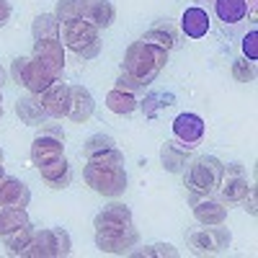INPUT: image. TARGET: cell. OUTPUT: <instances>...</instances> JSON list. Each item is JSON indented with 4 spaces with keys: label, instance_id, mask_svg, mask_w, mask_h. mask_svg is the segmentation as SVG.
Wrapping results in <instances>:
<instances>
[{
    "label": "cell",
    "instance_id": "7a4b0ae2",
    "mask_svg": "<svg viewBox=\"0 0 258 258\" xmlns=\"http://www.w3.org/2000/svg\"><path fill=\"white\" fill-rule=\"evenodd\" d=\"M225 176V163L214 155H199L194 158L186 170H183V181H186V191L197 194V197H207L214 194L222 183Z\"/></svg>",
    "mask_w": 258,
    "mask_h": 258
},
{
    "label": "cell",
    "instance_id": "9c48e42d",
    "mask_svg": "<svg viewBox=\"0 0 258 258\" xmlns=\"http://www.w3.org/2000/svg\"><path fill=\"white\" fill-rule=\"evenodd\" d=\"M140 243V232L135 225H129L116 232H96V248L101 253H111V255H124Z\"/></svg>",
    "mask_w": 258,
    "mask_h": 258
},
{
    "label": "cell",
    "instance_id": "9a60e30c",
    "mask_svg": "<svg viewBox=\"0 0 258 258\" xmlns=\"http://www.w3.org/2000/svg\"><path fill=\"white\" fill-rule=\"evenodd\" d=\"M253 188H255V186L248 183V178H245L243 173H225L217 191H220V199H222L225 204H243Z\"/></svg>",
    "mask_w": 258,
    "mask_h": 258
},
{
    "label": "cell",
    "instance_id": "f546056e",
    "mask_svg": "<svg viewBox=\"0 0 258 258\" xmlns=\"http://www.w3.org/2000/svg\"><path fill=\"white\" fill-rule=\"evenodd\" d=\"M132 255H140V258H176L178 250L170 245V243H155V245H145L142 250H129Z\"/></svg>",
    "mask_w": 258,
    "mask_h": 258
},
{
    "label": "cell",
    "instance_id": "277c9868",
    "mask_svg": "<svg viewBox=\"0 0 258 258\" xmlns=\"http://www.w3.org/2000/svg\"><path fill=\"white\" fill-rule=\"evenodd\" d=\"M70 232L62 227H39L31 235V243L24 248V258H64L70 255Z\"/></svg>",
    "mask_w": 258,
    "mask_h": 258
},
{
    "label": "cell",
    "instance_id": "8d00e7d4",
    "mask_svg": "<svg viewBox=\"0 0 258 258\" xmlns=\"http://www.w3.org/2000/svg\"><path fill=\"white\" fill-rule=\"evenodd\" d=\"M11 3H8V0H0V29H3L6 24H8V18H11Z\"/></svg>",
    "mask_w": 258,
    "mask_h": 258
},
{
    "label": "cell",
    "instance_id": "83f0119b",
    "mask_svg": "<svg viewBox=\"0 0 258 258\" xmlns=\"http://www.w3.org/2000/svg\"><path fill=\"white\" fill-rule=\"evenodd\" d=\"M34 230H36V227L29 222V225H24V227H18V230H13V232L3 235V243H6L8 253H11V255H21V253H24V248L31 243Z\"/></svg>",
    "mask_w": 258,
    "mask_h": 258
},
{
    "label": "cell",
    "instance_id": "836d02e7",
    "mask_svg": "<svg viewBox=\"0 0 258 258\" xmlns=\"http://www.w3.org/2000/svg\"><path fill=\"white\" fill-rule=\"evenodd\" d=\"M232 75H235V80H240V83H253V80H255V68H253V62H248L245 57H243V59H235Z\"/></svg>",
    "mask_w": 258,
    "mask_h": 258
},
{
    "label": "cell",
    "instance_id": "4fadbf2b",
    "mask_svg": "<svg viewBox=\"0 0 258 258\" xmlns=\"http://www.w3.org/2000/svg\"><path fill=\"white\" fill-rule=\"evenodd\" d=\"M31 57H36L44 68H49L57 78H62V70H64V44L59 39H39V41H34Z\"/></svg>",
    "mask_w": 258,
    "mask_h": 258
},
{
    "label": "cell",
    "instance_id": "6da1fadb",
    "mask_svg": "<svg viewBox=\"0 0 258 258\" xmlns=\"http://www.w3.org/2000/svg\"><path fill=\"white\" fill-rule=\"evenodd\" d=\"M168 62V52L155 47V44H147V41H135L129 44V49L124 52V62H121V73L132 75L135 80H140L145 88L158 78V73L165 68Z\"/></svg>",
    "mask_w": 258,
    "mask_h": 258
},
{
    "label": "cell",
    "instance_id": "7402d4cb",
    "mask_svg": "<svg viewBox=\"0 0 258 258\" xmlns=\"http://www.w3.org/2000/svg\"><path fill=\"white\" fill-rule=\"evenodd\" d=\"M248 0H214V16H217L225 26H238L240 21L248 18Z\"/></svg>",
    "mask_w": 258,
    "mask_h": 258
},
{
    "label": "cell",
    "instance_id": "8992f818",
    "mask_svg": "<svg viewBox=\"0 0 258 258\" xmlns=\"http://www.w3.org/2000/svg\"><path fill=\"white\" fill-rule=\"evenodd\" d=\"M11 73H13V80H16L18 85H24L31 96L44 93L54 80H59V78H57L49 68H44V64H41L36 57H16Z\"/></svg>",
    "mask_w": 258,
    "mask_h": 258
},
{
    "label": "cell",
    "instance_id": "8fae6325",
    "mask_svg": "<svg viewBox=\"0 0 258 258\" xmlns=\"http://www.w3.org/2000/svg\"><path fill=\"white\" fill-rule=\"evenodd\" d=\"M129 225H132V209L121 202H111L109 207H103L93 220L96 232H116Z\"/></svg>",
    "mask_w": 258,
    "mask_h": 258
},
{
    "label": "cell",
    "instance_id": "d590c367",
    "mask_svg": "<svg viewBox=\"0 0 258 258\" xmlns=\"http://www.w3.org/2000/svg\"><path fill=\"white\" fill-rule=\"evenodd\" d=\"M116 91H124V93H132V96H137V93H142L145 91V85L140 83V80H135L132 75H126V73H121L119 78H116V85H114Z\"/></svg>",
    "mask_w": 258,
    "mask_h": 258
},
{
    "label": "cell",
    "instance_id": "30bf717a",
    "mask_svg": "<svg viewBox=\"0 0 258 258\" xmlns=\"http://www.w3.org/2000/svg\"><path fill=\"white\" fill-rule=\"evenodd\" d=\"M188 204L194 209V217L199 225H225L227 220V207L222 199H214L212 194L207 197H197V194H188Z\"/></svg>",
    "mask_w": 258,
    "mask_h": 258
},
{
    "label": "cell",
    "instance_id": "ba28073f",
    "mask_svg": "<svg viewBox=\"0 0 258 258\" xmlns=\"http://www.w3.org/2000/svg\"><path fill=\"white\" fill-rule=\"evenodd\" d=\"M232 232L222 225H204L202 230H194L188 235V245L197 255H212V253H222L230 248Z\"/></svg>",
    "mask_w": 258,
    "mask_h": 258
},
{
    "label": "cell",
    "instance_id": "3957f363",
    "mask_svg": "<svg viewBox=\"0 0 258 258\" xmlns=\"http://www.w3.org/2000/svg\"><path fill=\"white\" fill-rule=\"evenodd\" d=\"M59 41L73 49L80 59H93L101 52V34L98 26L85 18H73L59 24Z\"/></svg>",
    "mask_w": 258,
    "mask_h": 258
},
{
    "label": "cell",
    "instance_id": "52a82bcc",
    "mask_svg": "<svg viewBox=\"0 0 258 258\" xmlns=\"http://www.w3.org/2000/svg\"><path fill=\"white\" fill-rule=\"evenodd\" d=\"M64 155V132H62V126L57 124H41L39 126V132L31 142V163L39 168V165H44L49 160H57Z\"/></svg>",
    "mask_w": 258,
    "mask_h": 258
},
{
    "label": "cell",
    "instance_id": "4dcf8cb0",
    "mask_svg": "<svg viewBox=\"0 0 258 258\" xmlns=\"http://www.w3.org/2000/svg\"><path fill=\"white\" fill-rule=\"evenodd\" d=\"M111 147H116V142L109 135H93V137H88V142L83 145V153H85V158H91V155L106 153V150H111Z\"/></svg>",
    "mask_w": 258,
    "mask_h": 258
},
{
    "label": "cell",
    "instance_id": "4316f807",
    "mask_svg": "<svg viewBox=\"0 0 258 258\" xmlns=\"http://www.w3.org/2000/svg\"><path fill=\"white\" fill-rule=\"evenodd\" d=\"M31 34H34V41L39 39H59V21L54 13H41L34 18L31 24Z\"/></svg>",
    "mask_w": 258,
    "mask_h": 258
},
{
    "label": "cell",
    "instance_id": "d6a6232c",
    "mask_svg": "<svg viewBox=\"0 0 258 258\" xmlns=\"http://www.w3.org/2000/svg\"><path fill=\"white\" fill-rule=\"evenodd\" d=\"M85 163H93V165H124V153L119 147H111V150H106V153L85 158Z\"/></svg>",
    "mask_w": 258,
    "mask_h": 258
},
{
    "label": "cell",
    "instance_id": "5b68a950",
    "mask_svg": "<svg viewBox=\"0 0 258 258\" xmlns=\"http://www.w3.org/2000/svg\"><path fill=\"white\" fill-rule=\"evenodd\" d=\"M83 178L96 194L109 197V199H116V197H121V194L126 191V170H124V165H93V163H85Z\"/></svg>",
    "mask_w": 258,
    "mask_h": 258
},
{
    "label": "cell",
    "instance_id": "d4e9b609",
    "mask_svg": "<svg viewBox=\"0 0 258 258\" xmlns=\"http://www.w3.org/2000/svg\"><path fill=\"white\" fill-rule=\"evenodd\" d=\"M106 106H109V111L111 114H119V116H129V114H135L140 109V101L137 96L132 93H124V91H111L109 96H106Z\"/></svg>",
    "mask_w": 258,
    "mask_h": 258
},
{
    "label": "cell",
    "instance_id": "7c38bea8",
    "mask_svg": "<svg viewBox=\"0 0 258 258\" xmlns=\"http://www.w3.org/2000/svg\"><path fill=\"white\" fill-rule=\"evenodd\" d=\"M204 132H207V124H204V119H202L199 114L186 111V114H178V116L173 119V137H176L178 142L188 145V147L199 145V142L204 140Z\"/></svg>",
    "mask_w": 258,
    "mask_h": 258
},
{
    "label": "cell",
    "instance_id": "f35d334b",
    "mask_svg": "<svg viewBox=\"0 0 258 258\" xmlns=\"http://www.w3.org/2000/svg\"><path fill=\"white\" fill-rule=\"evenodd\" d=\"M3 163H6V155H3V150H0V181L6 178V165Z\"/></svg>",
    "mask_w": 258,
    "mask_h": 258
},
{
    "label": "cell",
    "instance_id": "60d3db41",
    "mask_svg": "<svg viewBox=\"0 0 258 258\" xmlns=\"http://www.w3.org/2000/svg\"><path fill=\"white\" fill-rule=\"evenodd\" d=\"M3 78H6V73H3V68H0V85H3Z\"/></svg>",
    "mask_w": 258,
    "mask_h": 258
},
{
    "label": "cell",
    "instance_id": "2e32d148",
    "mask_svg": "<svg viewBox=\"0 0 258 258\" xmlns=\"http://www.w3.org/2000/svg\"><path fill=\"white\" fill-rule=\"evenodd\" d=\"M191 150L188 145L178 142V140H168L163 142L160 147V163L165 170H170V173H183L186 165H188V158H191Z\"/></svg>",
    "mask_w": 258,
    "mask_h": 258
},
{
    "label": "cell",
    "instance_id": "cb8c5ba5",
    "mask_svg": "<svg viewBox=\"0 0 258 258\" xmlns=\"http://www.w3.org/2000/svg\"><path fill=\"white\" fill-rule=\"evenodd\" d=\"M16 114L21 116V121H24V124H31V126H41V124L49 121L44 106H41V101H39V96H24V98H18L16 101Z\"/></svg>",
    "mask_w": 258,
    "mask_h": 258
},
{
    "label": "cell",
    "instance_id": "44dd1931",
    "mask_svg": "<svg viewBox=\"0 0 258 258\" xmlns=\"http://www.w3.org/2000/svg\"><path fill=\"white\" fill-rule=\"evenodd\" d=\"M209 24H212L209 13H207L204 8H199V6L186 8L183 16H181V31H183L188 39H202V36H207Z\"/></svg>",
    "mask_w": 258,
    "mask_h": 258
},
{
    "label": "cell",
    "instance_id": "d6986e66",
    "mask_svg": "<svg viewBox=\"0 0 258 258\" xmlns=\"http://www.w3.org/2000/svg\"><path fill=\"white\" fill-rule=\"evenodd\" d=\"M31 191L24 181L6 176L0 181V207H29Z\"/></svg>",
    "mask_w": 258,
    "mask_h": 258
},
{
    "label": "cell",
    "instance_id": "ab89813d",
    "mask_svg": "<svg viewBox=\"0 0 258 258\" xmlns=\"http://www.w3.org/2000/svg\"><path fill=\"white\" fill-rule=\"evenodd\" d=\"M0 116H3V93H0Z\"/></svg>",
    "mask_w": 258,
    "mask_h": 258
},
{
    "label": "cell",
    "instance_id": "5bb4252c",
    "mask_svg": "<svg viewBox=\"0 0 258 258\" xmlns=\"http://www.w3.org/2000/svg\"><path fill=\"white\" fill-rule=\"evenodd\" d=\"M39 101L44 106V111L49 119H62L68 116V106H70V85L54 80L44 93H39Z\"/></svg>",
    "mask_w": 258,
    "mask_h": 258
},
{
    "label": "cell",
    "instance_id": "e575fe53",
    "mask_svg": "<svg viewBox=\"0 0 258 258\" xmlns=\"http://www.w3.org/2000/svg\"><path fill=\"white\" fill-rule=\"evenodd\" d=\"M243 57L248 59V62H255L258 59V29L253 26L245 36H243Z\"/></svg>",
    "mask_w": 258,
    "mask_h": 258
},
{
    "label": "cell",
    "instance_id": "ac0fdd59",
    "mask_svg": "<svg viewBox=\"0 0 258 258\" xmlns=\"http://www.w3.org/2000/svg\"><path fill=\"white\" fill-rule=\"evenodd\" d=\"M39 176L49 188H64V186H70V181H73V168H70L68 158L62 155L57 160H49L44 165H39Z\"/></svg>",
    "mask_w": 258,
    "mask_h": 258
},
{
    "label": "cell",
    "instance_id": "1f68e13d",
    "mask_svg": "<svg viewBox=\"0 0 258 258\" xmlns=\"http://www.w3.org/2000/svg\"><path fill=\"white\" fill-rule=\"evenodd\" d=\"M80 8H83V0H57V11H54V16H57L59 24H62V21L83 18Z\"/></svg>",
    "mask_w": 258,
    "mask_h": 258
},
{
    "label": "cell",
    "instance_id": "603a6c76",
    "mask_svg": "<svg viewBox=\"0 0 258 258\" xmlns=\"http://www.w3.org/2000/svg\"><path fill=\"white\" fill-rule=\"evenodd\" d=\"M142 41H147V44H155V47L170 52V49L178 44V34H176V26L170 24V21H158L153 29H147V31L142 34Z\"/></svg>",
    "mask_w": 258,
    "mask_h": 258
},
{
    "label": "cell",
    "instance_id": "f1b7e54d",
    "mask_svg": "<svg viewBox=\"0 0 258 258\" xmlns=\"http://www.w3.org/2000/svg\"><path fill=\"white\" fill-rule=\"evenodd\" d=\"M176 103V96L173 93H163V91H153V93H147L145 101L140 103L142 106V111L147 119H155L160 109H165V106H173Z\"/></svg>",
    "mask_w": 258,
    "mask_h": 258
},
{
    "label": "cell",
    "instance_id": "e0dca14e",
    "mask_svg": "<svg viewBox=\"0 0 258 258\" xmlns=\"http://www.w3.org/2000/svg\"><path fill=\"white\" fill-rule=\"evenodd\" d=\"M96 101L91 96V91L85 85H70V106H68V119L83 124L93 116Z\"/></svg>",
    "mask_w": 258,
    "mask_h": 258
},
{
    "label": "cell",
    "instance_id": "484cf974",
    "mask_svg": "<svg viewBox=\"0 0 258 258\" xmlns=\"http://www.w3.org/2000/svg\"><path fill=\"white\" fill-rule=\"evenodd\" d=\"M24 225H29L26 207H0V238Z\"/></svg>",
    "mask_w": 258,
    "mask_h": 258
},
{
    "label": "cell",
    "instance_id": "ffe728a7",
    "mask_svg": "<svg viewBox=\"0 0 258 258\" xmlns=\"http://www.w3.org/2000/svg\"><path fill=\"white\" fill-rule=\"evenodd\" d=\"M80 13H83L85 21L96 24L98 29H109L114 24V16H116L111 0H83Z\"/></svg>",
    "mask_w": 258,
    "mask_h": 258
},
{
    "label": "cell",
    "instance_id": "74e56055",
    "mask_svg": "<svg viewBox=\"0 0 258 258\" xmlns=\"http://www.w3.org/2000/svg\"><path fill=\"white\" fill-rule=\"evenodd\" d=\"M243 204H245V209H248L250 214H255V188H253V191L248 194V199H245Z\"/></svg>",
    "mask_w": 258,
    "mask_h": 258
}]
</instances>
